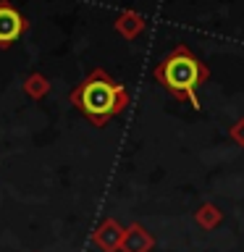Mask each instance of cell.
<instances>
[{
  "label": "cell",
  "instance_id": "8992f818",
  "mask_svg": "<svg viewBox=\"0 0 244 252\" xmlns=\"http://www.w3.org/2000/svg\"><path fill=\"white\" fill-rule=\"evenodd\" d=\"M145 27H147L145 16L137 13V11H121L116 19V32L126 39H137L142 32H145Z\"/></svg>",
  "mask_w": 244,
  "mask_h": 252
},
{
  "label": "cell",
  "instance_id": "9c48e42d",
  "mask_svg": "<svg viewBox=\"0 0 244 252\" xmlns=\"http://www.w3.org/2000/svg\"><path fill=\"white\" fill-rule=\"evenodd\" d=\"M228 137H231V142H234V145L244 147V116H242V118H236V121H234L231 131H228Z\"/></svg>",
  "mask_w": 244,
  "mask_h": 252
},
{
  "label": "cell",
  "instance_id": "52a82bcc",
  "mask_svg": "<svg viewBox=\"0 0 244 252\" xmlns=\"http://www.w3.org/2000/svg\"><path fill=\"white\" fill-rule=\"evenodd\" d=\"M220 220H223V210H220L215 202H202L200 208L194 210V223L202 226L205 231H213V228H218Z\"/></svg>",
  "mask_w": 244,
  "mask_h": 252
},
{
  "label": "cell",
  "instance_id": "ba28073f",
  "mask_svg": "<svg viewBox=\"0 0 244 252\" xmlns=\"http://www.w3.org/2000/svg\"><path fill=\"white\" fill-rule=\"evenodd\" d=\"M24 92L29 94V97H45L47 92H50V82H47V76L45 74H29L27 76V82H24Z\"/></svg>",
  "mask_w": 244,
  "mask_h": 252
},
{
  "label": "cell",
  "instance_id": "6da1fadb",
  "mask_svg": "<svg viewBox=\"0 0 244 252\" xmlns=\"http://www.w3.org/2000/svg\"><path fill=\"white\" fill-rule=\"evenodd\" d=\"M71 105L94 126H105L113 116L129 105V90L108 76L102 68H94L84 82L71 92Z\"/></svg>",
  "mask_w": 244,
  "mask_h": 252
},
{
  "label": "cell",
  "instance_id": "277c9868",
  "mask_svg": "<svg viewBox=\"0 0 244 252\" xmlns=\"http://www.w3.org/2000/svg\"><path fill=\"white\" fill-rule=\"evenodd\" d=\"M92 242L97 244L102 252H121V242H123V226L116 218H105L102 223L94 228Z\"/></svg>",
  "mask_w": 244,
  "mask_h": 252
},
{
  "label": "cell",
  "instance_id": "7a4b0ae2",
  "mask_svg": "<svg viewBox=\"0 0 244 252\" xmlns=\"http://www.w3.org/2000/svg\"><path fill=\"white\" fill-rule=\"evenodd\" d=\"M152 76L157 79V84H163L176 100L189 102L194 110H200V97L197 90L210 79V68L189 50L186 45H179L165 55V58L155 66Z\"/></svg>",
  "mask_w": 244,
  "mask_h": 252
},
{
  "label": "cell",
  "instance_id": "5b68a950",
  "mask_svg": "<svg viewBox=\"0 0 244 252\" xmlns=\"http://www.w3.org/2000/svg\"><path fill=\"white\" fill-rule=\"evenodd\" d=\"M152 247H155V236L142 223H131L129 228H123L121 252H152Z\"/></svg>",
  "mask_w": 244,
  "mask_h": 252
},
{
  "label": "cell",
  "instance_id": "3957f363",
  "mask_svg": "<svg viewBox=\"0 0 244 252\" xmlns=\"http://www.w3.org/2000/svg\"><path fill=\"white\" fill-rule=\"evenodd\" d=\"M27 29L29 21L24 19V13L16 11L11 0H0V47H11Z\"/></svg>",
  "mask_w": 244,
  "mask_h": 252
}]
</instances>
